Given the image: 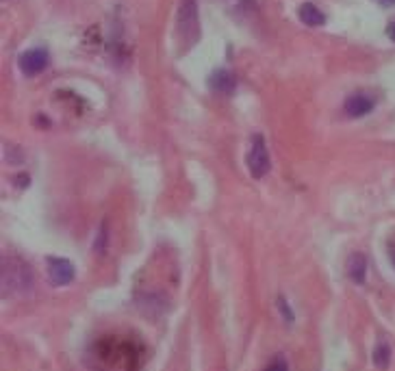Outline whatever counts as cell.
<instances>
[{
  "mask_svg": "<svg viewBox=\"0 0 395 371\" xmlns=\"http://www.w3.org/2000/svg\"><path fill=\"white\" fill-rule=\"evenodd\" d=\"M380 5H385V7H393L395 5V0H378Z\"/></svg>",
  "mask_w": 395,
  "mask_h": 371,
  "instance_id": "cell-14",
  "label": "cell"
},
{
  "mask_svg": "<svg viewBox=\"0 0 395 371\" xmlns=\"http://www.w3.org/2000/svg\"><path fill=\"white\" fill-rule=\"evenodd\" d=\"M343 109H346V113L350 115V118H363V115L372 113L374 109V98H369L365 94H354L346 100V105H343Z\"/></svg>",
  "mask_w": 395,
  "mask_h": 371,
  "instance_id": "cell-7",
  "label": "cell"
},
{
  "mask_svg": "<svg viewBox=\"0 0 395 371\" xmlns=\"http://www.w3.org/2000/svg\"><path fill=\"white\" fill-rule=\"evenodd\" d=\"M211 87L215 89V92H220V94H231L233 89H235V79H233V74L231 72H215L211 76Z\"/></svg>",
  "mask_w": 395,
  "mask_h": 371,
  "instance_id": "cell-10",
  "label": "cell"
},
{
  "mask_svg": "<svg viewBox=\"0 0 395 371\" xmlns=\"http://www.w3.org/2000/svg\"><path fill=\"white\" fill-rule=\"evenodd\" d=\"M346 272H348V276H350L352 283H356V285H365V280H367V257H365V254H361V252L350 254Z\"/></svg>",
  "mask_w": 395,
  "mask_h": 371,
  "instance_id": "cell-8",
  "label": "cell"
},
{
  "mask_svg": "<svg viewBox=\"0 0 395 371\" xmlns=\"http://www.w3.org/2000/svg\"><path fill=\"white\" fill-rule=\"evenodd\" d=\"M48 66V53L44 48H31L20 57V70L27 76H35L44 72Z\"/></svg>",
  "mask_w": 395,
  "mask_h": 371,
  "instance_id": "cell-6",
  "label": "cell"
},
{
  "mask_svg": "<svg viewBox=\"0 0 395 371\" xmlns=\"http://www.w3.org/2000/svg\"><path fill=\"white\" fill-rule=\"evenodd\" d=\"M96 363L107 371H137L142 367V348L129 339L109 337L94 345Z\"/></svg>",
  "mask_w": 395,
  "mask_h": 371,
  "instance_id": "cell-1",
  "label": "cell"
},
{
  "mask_svg": "<svg viewBox=\"0 0 395 371\" xmlns=\"http://www.w3.org/2000/svg\"><path fill=\"white\" fill-rule=\"evenodd\" d=\"M35 287V274L18 257H5L3 259V272H0V289L3 296H24Z\"/></svg>",
  "mask_w": 395,
  "mask_h": 371,
  "instance_id": "cell-2",
  "label": "cell"
},
{
  "mask_svg": "<svg viewBox=\"0 0 395 371\" xmlns=\"http://www.w3.org/2000/svg\"><path fill=\"white\" fill-rule=\"evenodd\" d=\"M48 276L53 285L63 287V285L72 283L76 276V270H74L72 261H68V259H48Z\"/></svg>",
  "mask_w": 395,
  "mask_h": 371,
  "instance_id": "cell-5",
  "label": "cell"
},
{
  "mask_svg": "<svg viewBox=\"0 0 395 371\" xmlns=\"http://www.w3.org/2000/svg\"><path fill=\"white\" fill-rule=\"evenodd\" d=\"M248 170L252 174V178H265L272 170V159H270V152H267L265 146V139L261 135H254L252 142H250V150H248Z\"/></svg>",
  "mask_w": 395,
  "mask_h": 371,
  "instance_id": "cell-3",
  "label": "cell"
},
{
  "mask_svg": "<svg viewBox=\"0 0 395 371\" xmlns=\"http://www.w3.org/2000/svg\"><path fill=\"white\" fill-rule=\"evenodd\" d=\"M389 363H391V348L387 341H380L374 350V365L385 369V367H389Z\"/></svg>",
  "mask_w": 395,
  "mask_h": 371,
  "instance_id": "cell-11",
  "label": "cell"
},
{
  "mask_svg": "<svg viewBox=\"0 0 395 371\" xmlns=\"http://www.w3.org/2000/svg\"><path fill=\"white\" fill-rule=\"evenodd\" d=\"M263 371H289V365L285 358H276V361H272Z\"/></svg>",
  "mask_w": 395,
  "mask_h": 371,
  "instance_id": "cell-12",
  "label": "cell"
},
{
  "mask_svg": "<svg viewBox=\"0 0 395 371\" xmlns=\"http://www.w3.org/2000/svg\"><path fill=\"white\" fill-rule=\"evenodd\" d=\"M300 20L307 24V27H322V24L326 22V16H324V11H320V7L304 3L300 7Z\"/></svg>",
  "mask_w": 395,
  "mask_h": 371,
  "instance_id": "cell-9",
  "label": "cell"
},
{
  "mask_svg": "<svg viewBox=\"0 0 395 371\" xmlns=\"http://www.w3.org/2000/svg\"><path fill=\"white\" fill-rule=\"evenodd\" d=\"M387 33H389V37H391V40L395 42V20L389 24V29H387Z\"/></svg>",
  "mask_w": 395,
  "mask_h": 371,
  "instance_id": "cell-13",
  "label": "cell"
},
{
  "mask_svg": "<svg viewBox=\"0 0 395 371\" xmlns=\"http://www.w3.org/2000/svg\"><path fill=\"white\" fill-rule=\"evenodd\" d=\"M178 35H181V40L187 46L196 44L198 35H200L196 0H183L181 9H178Z\"/></svg>",
  "mask_w": 395,
  "mask_h": 371,
  "instance_id": "cell-4",
  "label": "cell"
},
{
  "mask_svg": "<svg viewBox=\"0 0 395 371\" xmlns=\"http://www.w3.org/2000/svg\"><path fill=\"white\" fill-rule=\"evenodd\" d=\"M389 257H391V263H393V267H395V248L389 250Z\"/></svg>",
  "mask_w": 395,
  "mask_h": 371,
  "instance_id": "cell-15",
  "label": "cell"
}]
</instances>
